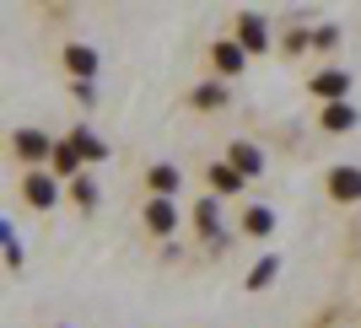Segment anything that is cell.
Here are the masks:
<instances>
[{
	"instance_id": "cell-3",
	"label": "cell",
	"mask_w": 361,
	"mask_h": 328,
	"mask_svg": "<svg viewBox=\"0 0 361 328\" xmlns=\"http://www.w3.org/2000/svg\"><path fill=\"white\" fill-rule=\"evenodd\" d=\"M65 65H71L75 75H92V70H97V54L81 49V44H71V49H65Z\"/></svg>"
},
{
	"instance_id": "cell-15",
	"label": "cell",
	"mask_w": 361,
	"mask_h": 328,
	"mask_svg": "<svg viewBox=\"0 0 361 328\" xmlns=\"http://www.w3.org/2000/svg\"><path fill=\"white\" fill-rule=\"evenodd\" d=\"M248 232H270V210H248Z\"/></svg>"
},
{
	"instance_id": "cell-6",
	"label": "cell",
	"mask_w": 361,
	"mask_h": 328,
	"mask_svg": "<svg viewBox=\"0 0 361 328\" xmlns=\"http://www.w3.org/2000/svg\"><path fill=\"white\" fill-rule=\"evenodd\" d=\"M16 151H22V156L32 162V156H44V151H49V140H44L38 130H22V134H16Z\"/></svg>"
},
{
	"instance_id": "cell-7",
	"label": "cell",
	"mask_w": 361,
	"mask_h": 328,
	"mask_svg": "<svg viewBox=\"0 0 361 328\" xmlns=\"http://www.w3.org/2000/svg\"><path fill=\"white\" fill-rule=\"evenodd\" d=\"M27 199H32L38 210L54 205V183H49V178H27Z\"/></svg>"
},
{
	"instance_id": "cell-4",
	"label": "cell",
	"mask_w": 361,
	"mask_h": 328,
	"mask_svg": "<svg viewBox=\"0 0 361 328\" xmlns=\"http://www.w3.org/2000/svg\"><path fill=\"white\" fill-rule=\"evenodd\" d=\"M216 70H221V75H238L243 70V49L238 44H216Z\"/></svg>"
},
{
	"instance_id": "cell-9",
	"label": "cell",
	"mask_w": 361,
	"mask_h": 328,
	"mask_svg": "<svg viewBox=\"0 0 361 328\" xmlns=\"http://www.w3.org/2000/svg\"><path fill=\"white\" fill-rule=\"evenodd\" d=\"M232 167H243V172H259L264 162H259V151H254V146H232Z\"/></svg>"
},
{
	"instance_id": "cell-1",
	"label": "cell",
	"mask_w": 361,
	"mask_h": 328,
	"mask_svg": "<svg viewBox=\"0 0 361 328\" xmlns=\"http://www.w3.org/2000/svg\"><path fill=\"white\" fill-rule=\"evenodd\" d=\"M329 194L334 199H361V167H334L329 172Z\"/></svg>"
},
{
	"instance_id": "cell-13",
	"label": "cell",
	"mask_w": 361,
	"mask_h": 328,
	"mask_svg": "<svg viewBox=\"0 0 361 328\" xmlns=\"http://www.w3.org/2000/svg\"><path fill=\"white\" fill-rule=\"evenodd\" d=\"M345 92V75H318V97H340Z\"/></svg>"
},
{
	"instance_id": "cell-11",
	"label": "cell",
	"mask_w": 361,
	"mask_h": 328,
	"mask_svg": "<svg viewBox=\"0 0 361 328\" xmlns=\"http://www.w3.org/2000/svg\"><path fill=\"white\" fill-rule=\"evenodd\" d=\"M211 178H216V189H221V194H232V189H243V178H238V167H216Z\"/></svg>"
},
{
	"instance_id": "cell-14",
	"label": "cell",
	"mask_w": 361,
	"mask_h": 328,
	"mask_svg": "<svg viewBox=\"0 0 361 328\" xmlns=\"http://www.w3.org/2000/svg\"><path fill=\"white\" fill-rule=\"evenodd\" d=\"M151 183L167 194V189H178V172H173V167H157V172H151Z\"/></svg>"
},
{
	"instance_id": "cell-12",
	"label": "cell",
	"mask_w": 361,
	"mask_h": 328,
	"mask_svg": "<svg viewBox=\"0 0 361 328\" xmlns=\"http://www.w3.org/2000/svg\"><path fill=\"white\" fill-rule=\"evenodd\" d=\"M75 162H81V151H75V146H60V151H54V167H60L65 178L75 172Z\"/></svg>"
},
{
	"instance_id": "cell-10",
	"label": "cell",
	"mask_w": 361,
	"mask_h": 328,
	"mask_svg": "<svg viewBox=\"0 0 361 328\" xmlns=\"http://www.w3.org/2000/svg\"><path fill=\"white\" fill-rule=\"evenodd\" d=\"M275 269H281V258H264V264L254 269V275H248V291H264V285H270V275Z\"/></svg>"
},
{
	"instance_id": "cell-16",
	"label": "cell",
	"mask_w": 361,
	"mask_h": 328,
	"mask_svg": "<svg viewBox=\"0 0 361 328\" xmlns=\"http://www.w3.org/2000/svg\"><path fill=\"white\" fill-rule=\"evenodd\" d=\"M195 103H200V108H216V103H221V92H216V87H200Z\"/></svg>"
},
{
	"instance_id": "cell-8",
	"label": "cell",
	"mask_w": 361,
	"mask_h": 328,
	"mask_svg": "<svg viewBox=\"0 0 361 328\" xmlns=\"http://www.w3.org/2000/svg\"><path fill=\"white\" fill-rule=\"evenodd\" d=\"M238 27H243V44L248 49H264V22H259V16H243Z\"/></svg>"
},
{
	"instance_id": "cell-5",
	"label": "cell",
	"mask_w": 361,
	"mask_h": 328,
	"mask_svg": "<svg viewBox=\"0 0 361 328\" xmlns=\"http://www.w3.org/2000/svg\"><path fill=\"white\" fill-rule=\"evenodd\" d=\"M146 221L157 226V232H173V221H178V215H173V205H167V199H151V210H146Z\"/></svg>"
},
{
	"instance_id": "cell-2",
	"label": "cell",
	"mask_w": 361,
	"mask_h": 328,
	"mask_svg": "<svg viewBox=\"0 0 361 328\" xmlns=\"http://www.w3.org/2000/svg\"><path fill=\"white\" fill-rule=\"evenodd\" d=\"M350 124H356V108L350 103H329L324 108V130H350Z\"/></svg>"
}]
</instances>
